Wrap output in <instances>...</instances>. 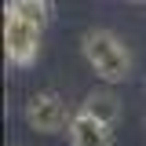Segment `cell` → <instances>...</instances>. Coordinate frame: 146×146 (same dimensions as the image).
<instances>
[{
	"label": "cell",
	"instance_id": "obj_4",
	"mask_svg": "<svg viewBox=\"0 0 146 146\" xmlns=\"http://www.w3.org/2000/svg\"><path fill=\"white\" fill-rule=\"evenodd\" d=\"M66 131H70L73 146H113V128L102 124V121H95L88 110H77Z\"/></svg>",
	"mask_w": 146,
	"mask_h": 146
},
{
	"label": "cell",
	"instance_id": "obj_2",
	"mask_svg": "<svg viewBox=\"0 0 146 146\" xmlns=\"http://www.w3.org/2000/svg\"><path fill=\"white\" fill-rule=\"evenodd\" d=\"M40 33L44 26H36L22 15H4V51L11 66H33L36 55H40Z\"/></svg>",
	"mask_w": 146,
	"mask_h": 146
},
{
	"label": "cell",
	"instance_id": "obj_6",
	"mask_svg": "<svg viewBox=\"0 0 146 146\" xmlns=\"http://www.w3.org/2000/svg\"><path fill=\"white\" fill-rule=\"evenodd\" d=\"M7 11L29 18V22H36V26H48L55 7H51V0H7Z\"/></svg>",
	"mask_w": 146,
	"mask_h": 146
},
{
	"label": "cell",
	"instance_id": "obj_3",
	"mask_svg": "<svg viewBox=\"0 0 146 146\" xmlns=\"http://www.w3.org/2000/svg\"><path fill=\"white\" fill-rule=\"evenodd\" d=\"M70 121H73V113H70L66 99L58 91H36V95H29V102H26V124L33 131L55 135V131L70 128Z\"/></svg>",
	"mask_w": 146,
	"mask_h": 146
},
{
	"label": "cell",
	"instance_id": "obj_1",
	"mask_svg": "<svg viewBox=\"0 0 146 146\" xmlns=\"http://www.w3.org/2000/svg\"><path fill=\"white\" fill-rule=\"evenodd\" d=\"M80 51L95 77H102L106 84H121L131 77V51L113 29H88L80 36Z\"/></svg>",
	"mask_w": 146,
	"mask_h": 146
},
{
	"label": "cell",
	"instance_id": "obj_5",
	"mask_svg": "<svg viewBox=\"0 0 146 146\" xmlns=\"http://www.w3.org/2000/svg\"><path fill=\"white\" fill-rule=\"evenodd\" d=\"M80 110H88L95 121H102V124L113 128V124H117V117H121V99H117L110 88H102V91H91Z\"/></svg>",
	"mask_w": 146,
	"mask_h": 146
}]
</instances>
